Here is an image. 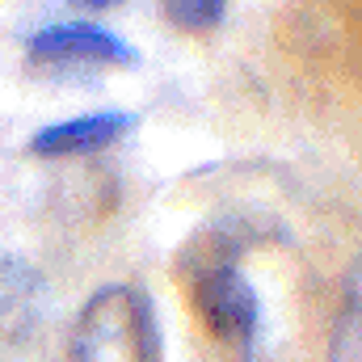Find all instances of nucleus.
I'll return each mask as SVG.
<instances>
[{
	"label": "nucleus",
	"instance_id": "nucleus-6",
	"mask_svg": "<svg viewBox=\"0 0 362 362\" xmlns=\"http://www.w3.org/2000/svg\"><path fill=\"white\" fill-rule=\"evenodd\" d=\"M329 362H362V266L346 282L341 312L329 337Z\"/></svg>",
	"mask_w": 362,
	"mask_h": 362
},
{
	"label": "nucleus",
	"instance_id": "nucleus-2",
	"mask_svg": "<svg viewBox=\"0 0 362 362\" xmlns=\"http://www.w3.org/2000/svg\"><path fill=\"white\" fill-rule=\"evenodd\" d=\"M181 282L189 291V303L202 320V329L232 354H253L262 333V303L253 282L240 274V262L223 266H198L181 270Z\"/></svg>",
	"mask_w": 362,
	"mask_h": 362
},
{
	"label": "nucleus",
	"instance_id": "nucleus-4",
	"mask_svg": "<svg viewBox=\"0 0 362 362\" xmlns=\"http://www.w3.org/2000/svg\"><path fill=\"white\" fill-rule=\"evenodd\" d=\"M42 312V282L25 262L0 249V362L21 354Z\"/></svg>",
	"mask_w": 362,
	"mask_h": 362
},
{
	"label": "nucleus",
	"instance_id": "nucleus-5",
	"mask_svg": "<svg viewBox=\"0 0 362 362\" xmlns=\"http://www.w3.org/2000/svg\"><path fill=\"white\" fill-rule=\"evenodd\" d=\"M135 122L139 118L135 114H122V110L68 118V122H55V127L38 131L34 144H30V152L34 156H89V152H101V148L118 144Z\"/></svg>",
	"mask_w": 362,
	"mask_h": 362
},
{
	"label": "nucleus",
	"instance_id": "nucleus-1",
	"mask_svg": "<svg viewBox=\"0 0 362 362\" xmlns=\"http://www.w3.org/2000/svg\"><path fill=\"white\" fill-rule=\"evenodd\" d=\"M160 329L139 286H101L76 312L68 333V362H156Z\"/></svg>",
	"mask_w": 362,
	"mask_h": 362
},
{
	"label": "nucleus",
	"instance_id": "nucleus-3",
	"mask_svg": "<svg viewBox=\"0 0 362 362\" xmlns=\"http://www.w3.org/2000/svg\"><path fill=\"white\" fill-rule=\"evenodd\" d=\"M25 59H30V72H38V76L89 81V76L114 72V68H131L135 51L101 25L72 21V25H47L34 38H25Z\"/></svg>",
	"mask_w": 362,
	"mask_h": 362
},
{
	"label": "nucleus",
	"instance_id": "nucleus-7",
	"mask_svg": "<svg viewBox=\"0 0 362 362\" xmlns=\"http://www.w3.org/2000/svg\"><path fill=\"white\" fill-rule=\"evenodd\" d=\"M165 17H169L177 30L206 34V30H215V25L228 17V4H219V0H185V4H165Z\"/></svg>",
	"mask_w": 362,
	"mask_h": 362
}]
</instances>
